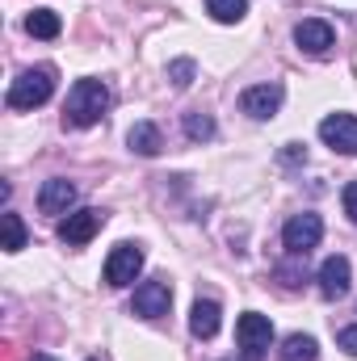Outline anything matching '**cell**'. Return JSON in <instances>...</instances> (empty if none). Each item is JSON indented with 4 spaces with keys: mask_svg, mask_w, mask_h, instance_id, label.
Returning <instances> with one entry per match:
<instances>
[{
    "mask_svg": "<svg viewBox=\"0 0 357 361\" xmlns=\"http://www.w3.org/2000/svg\"><path fill=\"white\" fill-rule=\"evenodd\" d=\"M109 105H114V92L105 89L101 80H76L72 92H68V101H63V122L85 130V126L105 118Z\"/></svg>",
    "mask_w": 357,
    "mask_h": 361,
    "instance_id": "obj_1",
    "label": "cell"
},
{
    "mask_svg": "<svg viewBox=\"0 0 357 361\" xmlns=\"http://www.w3.org/2000/svg\"><path fill=\"white\" fill-rule=\"evenodd\" d=\"M55 92V68H25L13 85H8V109H38L47 105Z\"/></svg>",
    "mask_w": 357,
    "mask_h": 361,
    "instance_id": "obj_2",
    "label": "cell"
},
{
    "mask_svg": "<svg viewBox=\"0 0 357 361\" xmlns=\"http://www.w3.org/2000/svg\"><path fill=\"white\" fill-rule=\"evenodd\" d=\"M236 341H240L244 361H265V349H269V341H273V324H269V315L244 311V315L236 319Z\"/></svg>",
    "mask_w": 357,
    "mask_h": 361,
    "instance_id": "obj_3",
    "label": "cell"
},
{
    "mask_svg": "<svg viewBox=\"0 0 357 361\" xmlns=\"http://www.w3.org/2000/svg\"><path fill=\"white\" fill-rule=\"evenodd\" d=\"M320 240H324V219L320 214H294L282 231V244H286L290 257H307Z\"/></svg>",
    "mask_w": 357,
    "mask_h": 361,
    "instance_id": "obj_4",
    "label": "cell"
},
{
    "mask_svg": "<svg viewBox=\"0 0 357 361\" xmlns=\"http://www.w3.org/2000/svg\"><path fill=\"white\" fill-rule=\"evenodd\" d=\"M169 307H173V286H169L164 277L143 281V286L135 290V302H131V311L143 315V319H160V315H169Z\"/></svg>",
    "mask_w": 357,
    "mask_h": 361,
    "instance_id": "obj_5",
    "label": "cell"
},
{
    "mask_svg": "<svg viewBox=\"0 0 357 361\" xmlns=\"http://www.w3.org/2000/svg\"><path fill=\"white\" fill-rule=\"evenodd\" d=\"M320 139L341 156H357V118L353 114H328L320 122Z\"/></svg>",
    "mask_w": 357,
    "mask_h": 361,
    "instance_id": "obj_6",
    "label": "cell"
},
{
    "mask_svg": "<svg viewBox=\"0 0 357 361\" xmlns=\"http://www.w3.org/2000/svg\"><path fill=\"white\" fill-rule=\"evenodd\" d=\"M143 269V248L139 244H118L105 261V281L109 286H131Z\"/></svg>",
    "mask_w": 357,
    "mask_h": 361,
    "instance_id": "obj_7",
    "label": "cell"
},
{
    "mask_svg": "<svg viewBox=\"0 0 357 361\" xmlns=\"http://www.w3.org/2000/svg\"><path fill=\"white\" fill-rule=\"evenodd\" d=\"M282 101H286V89L282 85H253V89H244V97H240V109L248 118L265 122V118H273L282 109Z\"/></svg>",
    "mask_w": 357,
    "mask_h": 361,
    "instance_id": "obj_8",
    "label": "cell"
},
{
    "mask_svg": "<svg viewBox=\"0 0 357 361\" xmlns=\"http://www.w3.org/2000/svg\"><path fill=\"white\" fill-rule=\"evenodd\" d=\"M101 223H105V214L101 210H76V214H68L63 223H59V240L63 244H72V248H80V244H89L92 235L101 231Z\"/></svg>",
    "mask_w": 357,
    "mask_h": 361,
    "instance_id": "obj_9",
    "label": "cell"
},
{
    "mask_svg": "<svg viewBox=\"0 0 357 361\" xmlns=\"http://www.w3.org/2000/svg\"><path fill=\"white\" fill-rule=\"evenodd\" d=\"M294 42H298V51H307V55H328V51H332V42H337V34H332V25H328V21L307 17V21H298V25H294Z\"/></svg>",
    "mask_w": 357,
    "mask_h": 361,
    "instance_id": "obj_10",
    "label": "cell"
},
{
    "mask_svg": "<svg viewBox=\"0 0 357 361\" xmlns=\"http://www.w3.org/2000/svg\"><path fill=\"white\" fill-rule=\"evenodd\" d=\"M349 281H353L349 257H328V261L320 265V294H324V298H345V294H349Z\"/></svg>",
    "mask_w": 357,
    "mask_h": 361,
    "instance_id": "obj_11",
    "label": "cell"
},
{
    "mask_svg": "<svg viewBox=\"0 0 357 361\" xmlns=\"http://www.w3.org/2000/svg\"><path fill=\"white\" fill-rule=\"evenodd\" d=\"M72 202H76V185H72V180L55 177L38 189V210H42V214H68Z\"/></svg>",
    "mask_w": 357,
    "mask_h": 361,
    "instance_id": "obj_12",
    "label": "cell"
},
{
    "mask_svg": "<svg viewBox=\"0 0 357 361\" xmlns=\"http://www.w3.org/2000/svg\"><path fill=\"white\" fill-rule=\"evenodd\" d=\"M219 324H223L219 302H214V298H198L193 311H189V332H193L198 341H210V336L219 332Z\"/></svg>",
    "mask_w": 357,
    "mask_h": 361,
    "instance_id": "obj_13",
    "label": "cell"
},
{
    "mask_svg": "<svg viewBox=\"0 0 357 361\" xmlns=\"http://www.w3.org/2000/svg\"><path fill=\"white\" fill-rule=\"evenodd\" d=\"M126 143H131V152H139V156H160V147H164L156 122H135L131 135H126Z\"/></svg>",
    "mask_w": 357,
    "mask_h": 361,
    "instance_id": "obj_14",
    "label": "cell"
},
{
    "mask_svg": "<svg viewBox=\"0 0 357 361\" xmlns=\"http://www.w3.org/2000/svg\"><path fill=\"white\" fill-rule=\"evenodd\" d=\"M315 357H320L315 336H307V332H290V336L282 341V361H315Z\"/></svg>",
    "mask_w": 357,
    "mask_h": 361,
    "instance_id": "obj_15",
    "label": "cell"
},
{
    "mask_svg": "<svg viewBox=\"0 0 357 361\" xmlns=\"http://www.w3.org/2000/svg\"><path fill=\"white\" fill-rule=\"evenodd\" d=\"M59 30H63V21H59V13H51V8H34V13L25 17V34H30V38H59Z\"/></svg>",
    "mask_w": 357,
    "mask_h": 361,
    "instance_id": "obj_16",
    "label": "cell"
},
{
    "mask_svg": "<svg viewBox=\"0 0 357 361\" xmlns=\"http://www.w3.org/2000/svg\"><path fill=\"white\" fill-rule=\"evenodd\" d=\"M206 13L214 21H223V25H236V21H244L248 0H206Z\"/></svg>",
    "mask_w": 357,
    "mask_h": 361,
    "instance_id": "obj_17",
    "label": "cell"
},
{
    "mask_svg": "<svg viewBox=\"0 0 357 361\" xmlns=\"http://www.w3.org/2000/svg\"><path fill=\"white\" fill-rule=\"evenodd\" d=\"M185 135L193 139V143H206V139H214V118L210 114H185Z\"/></svg>",
    "mask_w": 357,
    "mask_h": 361,
    "instance_id": "obj_18",
    "label": "cell"
},
{
    "mask_svg": "<svg viewBox=\"0 0 357 361\" xmlns=\"http://www.w3.org/2000/svg\"><path fill=\"white\" fill-rule=\"evenodd\" d=\"M0 227H4V252H21V248H25V227H21V219L8 210V214H0Z\"/></svg>",
    "mask_w": 357,
    "mask_h": 361,
    "instance_id": "obj_19",
    "label": "cell"
},
{
    "mask_svg": "<svg viewBox=\"0 0 357 361\" xmlns=\"http://www.w3.org/2000/svg\"><path fill=\"white\" fill-rule=\"evenodd\" d=\"M193 76H198V63H193V59H173V63H169V80H173L177 89H189Z\"/></svg>",
    "mask_w": 357,
    "mask_h": 361,
    "instance_id": "obj_20",
    "label": "cell"
},
{
    "mask_svg": "<svg viewBox=\"0 0 357 361\" xmlns=\"http://www.w3.org/2000/svg\"><path fill=\"white\" fill-rule=\"evenodd\" d=\"M337 345L349 353V357H357V328H341V336H337Z\"/></svg>",
    "mask_w": 357,
    "mask_h": 361,
    "instance_id": "obj_21",
    "label": "cell"
},
{
    "mask_svg": "<svg viewBox=\"0 0 357 361\" xmlns=\"http://www.w3.org/2000/svg\"><path fill=\"white\" fill-rule=\"evenodd\" d=\"M345 214L357 223V180H349V185H345Z\"/></svg>",
    "mask_w": 357,
    "mask_h": 361,
    "instance_id": "obj_22",
    "label": "cell"
},
{
    "mask_svg": "<svg viewBox=\"0 0 357 361\" xmlns=\"http://www.w3.org/2000/svg\"><path fill=\"white\" fill-rule=\"evenodd\" d=\"M282 156H286V160H290V164H294V160H307V152H303V147H298V143H290V147H286V152H282Z\"/></svg>",
    "mask_w": 357,
    "mask_h": 361,
    "instance_id": "obj_23",
    "label": "cell"
},
{
    "mask_svg": "<svg viewBox=\"0 0 357 361\" xmlns=\"http://www.w3.org/2000/svg\"><path fill=\"white\" fill-rule=\"evenodd\" d=\"M30 361H55V357H51V353H34Z\"/></svg>",
    "mask_w": 357,
    "mask_h": 361,
    "instance_id": "obj_24",
    "label": "cell"
}]
</instances>
